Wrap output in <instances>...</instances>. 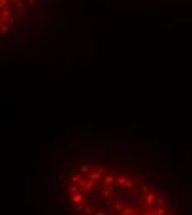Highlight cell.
I'll return each mask as SVG.
<instances>
[{"instance_id":"1","label":"cell","mask_w":192,"mask_h":215,"mask_svg":"<svg viewBox=\"0 0 192 215\" xmlns=\"http://www.w3.org/2000/svg\"><path fill=\"white\" fill-rule=\"evenodd\" d=\"M146 144L66 146L46 166L50 213H190L185 192Z\"/></svg>"},{"instance_id":"2","label":"cell","mask_w":192,"mask_h":215,"mask_svg":"<svg viewBox=\"0 0 192 215\" xmlns=\"http://www.w3.org/2000/svg\"><path fill=\"white\" fill-rule=\"evenodd\" d=\"M2 45L12 46L38 35L51 22L56 0H0Z\"/></svg>"}]
</instances>
